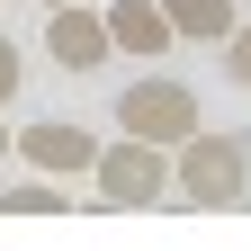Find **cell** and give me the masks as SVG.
Masks as SVG:
<instances>
[{
    "mask_svg": "<svg viewBox=\"0 0 251 251\" xmlns=\"http://www.w3.org/2000/svg\"><path fill=\"white\" fill-rule=\"evenodd\" d=\"M251 188V135L242 126H198L171 144V198L162 206H233Z\"/></svg>",
    "mask_w": 251,
    "mask_h": 251,
    "instance_id": "1",
    "label": "cell"
},
{
    "mask_svg": "<svg viewBox=\"0 0 251 251\" xmlns=\"http://www.w3.org/2000/svg\"><path fill=\"white\" fill-rule=\"evenodd\" d=\"M90 188H99L108 215H135V206H162L171 198V152L144 144V135H117L90 152Z\"/></svg>",
    "mask_w": 251,
    "mask_h": 251,
    "instance_id": "2",
    "label": "cell"
},
{
    "mask_svg": "<svg viewBox=\"0 0 251 251\" xmlns=\"http://www.w3.org/2000/svg\"><path fill=\"white\" fill-rule=\"evenodd\" d=\"M117 126L171 152L179 135H198V126H206V108H198V90H188L179 72H144V81H126V90H117Z\"/></svg>",
    "mask_w": 251,
    "mask_h": 251,
    "instance_id": "3",
    "label": "cell"
},
{
    "mask_svg": "<svg viewBox=\"0 0 251 251\" xmlns=\"http://www.w3.org/2000/svg\"><path fill=\"white\" fill-rule=\"evenodd\" d=\"M9 152H18L27 171H45V179H90L99 135H90V126H72V117H36V126H18V135H9Z\"/></svg>",
    "mask_w": 251,
    "mask_h": 251,
    "instance_id": "4",
    "label": "cell"
},
{
    "mask_svg": "<svg viewBox=\"0 0 251 251\" xmlns=\"http://www.w3.org/2000/svg\"><path fill=\"white\" fill-rule=\"evenodd\" d=\"M45 54L63 63V72H99V63H108V18L90 9V0L45 9Z\"/></svg>",
    "mask_w": 251,
    "mask_h": 251,
    "instance_id": "5",
    "label": "cell"
},
{
    "mask_svg": "<svg viewBox=\"0 0 251 251\" xmlns=\"http://www.w3.org/2000/svg\"><path fill=\"white\" fill-rule=\"evenodd\" d=\"M108 54H171V18H162V0H108Z\"/></svg>",
    "mask_w": 251,
    "mask_h": 251,
    "instance_id": "6",
    "label": "cell"
},
{
    "mask_svg": "<svg viewBox=\"0 0 251 251\" xmlns=\"http://www.w3.org/2000/svg\"><path fill=\"white\" fill-rule=\"evenodd\" d=\"M162 18H171L179 45H225V27H233L242 9H233V0H162Z\"/></svg>",
    "mask_w": 251,
    "mask_h": 251,
    "instance_id": "7",
    "label": "cell"
},
{
    "mask_svg": "<svg viewBox=\"0 0 251 251\" xmlns=\"http://www.w3.org/2000/svg\"><path fill=\"white\" fill-rule=\"evenodd\" d=\"M0 215H72V198H63V179H9L0 188Z\"/></svg>",
    "mask_w": 251,
    "mask_h": 251,
    "instance_id": "8",
    "label": "cell"
},
{
    "mask_svg": "<svg viewBox=\"0 0 251 251\" xmlns=\"http://www.w3.org/2000/svg\"><path fill=\"white\" fill-rule=\"evenodd\" d=\"M225 72L251 90V18H233V27H225Z\"/></svg>",
    "mask_w": 251,
    "mask_h": 251,
    "instance_id": "9",
    "label": "cell"
},
{
    "mask_svg": "<svg viewBox=\"0 0 251 251\" xmlns=\"http://www.w3.org/2000/svg\"><path fill=\"white\" fill-rule=\"evenodd\" d=\"M18 81H27V63H18V45H9V36H0V108L18 99Z\"/></svg>",
    "mask_w": 251,
    "mask_h": 251,
    "instance_id": "10",
    "label": "cell"
},
{
    "mask_svg": "<svg viewBox=\"0 0 251 251\" xmlns=\"http://www.w3.org/2000/svg\"><path fill=\"white\" fill-rule=\"evenodd\" d=\"M0 152H9V126H0Z\"/></svg>",
    "mask_w": 251,
    "mask_h": 251,
    "instance_id": "11",
    "label": "cell"
},
{
    "mask_svg": "<svg viewBox=\"0 0 251 251\" xmlns=\"http://www.w3.org/2000/svg\"><path fill=\"white\" fill-rule=\"evenodd\" d=\"M36 9H63V0H36Z\"/></svg>",
    "mask_w": 251,
    "mask_h": 251,
    "instance_id": "12",
    "label": "cell"
},
{
    "mask_svg": "<svg viewBox=\"0 0 251 251\" xmlns=\"http://www.w3.org/2000/svg\"><path fill=\"white\" fill-rule=\"evenodd\" d=\"M233 206H251V188H242V198H233Z\"/></svg>",
    "mask_w": 251,
    "mask_h": 251,
    "instance_id": "13",
    "label": "cell"
}]
</instances>
